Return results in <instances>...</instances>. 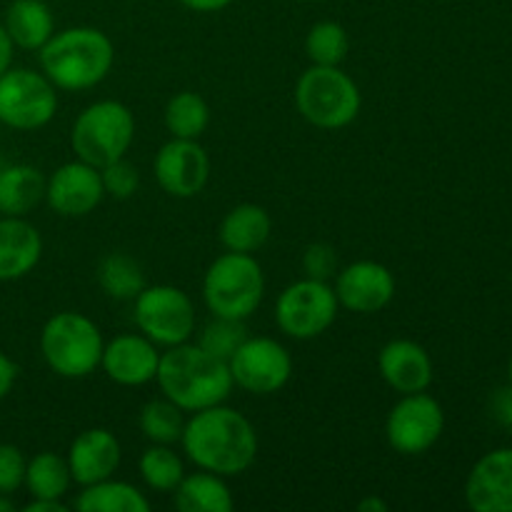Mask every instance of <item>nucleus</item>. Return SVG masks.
Here are the masks:
<instances>
[{"instance_id": "f257e3e1", "label": "nucleus", "mask_w": 512, "mask_h": 512, "mask_svg": "<svg viewBox=\"0 0 512 512\" xmlns=\"http://www.w3.org/2000/svg\"><path fill=\"white\" fill-rule=\"evenodd\" d=\"M180 445L195 468L223 478L243 475L258 458V433L253 423L223 403L190 415Z\"/></svg>"}, {"instance_id": "f03ea898", "label": "nucleus", "mask_w": 512, "mask_h": 512, "mask_svg": "<svg viewBox=\"0 0 512 512\" xmlns=\"http://www.w3.org/2000/svg\"><path fill=\"white\" fill-rule=\"evenodd\" d=\"M155 383L160 385L163 398L178 405L183 413H198L225 403L235 388L228 360L215 358L190 340L160 353Z\"/></svg>"}, {"instance_id": "7ed1b4c3", "label": "nucleus", "mask_w": 512, "mask_h": 512, "mask_svg": "<svg viewBox=\"0 0 512 512\" xmlns=\"http://www.w3.org/2000/svg\"><path fill=\"white\" fill-rule=\"evenodd\" d=\"M40 70L58 90L80 93L103 83L115 63V45L103 30L78 25L55 30L38 50Z\"/></svg>"}, {"instance_id": "20e7f679", "label": "nucleus", "mask_w": 512, "mask_h": 512, "mask_svg": "<svg viewBox=\"0 0 512 512\" xmlns=\"http://www.w3.org/2000/svg\"><path fill=\"white\" fill-rule=\"evenodd\" d=\"M360 105L358 83L340 65H310L295 83V108L313 128H348Z\"/></svg>"}, {"instance_id": "39448f33", "label": "nucleus", "mask_w": 512, "mask_h": 512, "mask_svg": "<svg viewBox=\"0 0 512 512\" xmlns=\"http://www.w3.org/2000/svg\"><path fill=\"white\" fill-rule=\"evenodd\" d=\"M103 333L83 313L63 310L48 318L40 330V353L55 375L68 380L88 378L100 368Z\"/></svg>"}, {"instance_id": "423d86ee", "label": "nucleus", "mask_w": 512, "mask_h": 512, "mask_svg": "<svg viewBox=\"0 0 512 512\" xmlns=\"http://www.w3.org/2000/svg\"><path fill=\"white\" fill-rule=\"evenodd\" d=\"M265 295V273L255 255L223 253L208 265L203 278V300L218 318L248 320Z\"/></svg>"}, {"instance_id": "0eeeda50", "label": "nucleus", "mask_w": 512, "mask_h": 512, "mask_svg": "<svg viewBox=\"0 0 512 512\" xmlns=\"http://www.w3.org/2000/svg\"><path fill=\"white\" fill-rule=\"evenodd\" d=\"M135 140V115L120 100H95L83 108L70 130V148L75 158L103 168L125 158Z\"/></svg>"}, {"instance_id": "6e6552de", "label": "nucleus", "mask_w": 512, "mask_h": 512, "mask_svg": "<svg viewBox=\"0 0 512 512\" xmlns=\"http://www.w3.org/2000/svg\"><path fill=\"white\" fill-rule=\"evenodd\" d=\"M133 320L155 345L173 348L188 343L195 333V305L175 285H145L133 300Z\"/></svg>"}, {"instance_id": "1a4fd4ad", "label": "nucleus", "mask_w": 512, "mask_h": 512, "mask_svg": "<svg viewBox=\"0 0 512 512\" xmlns=\"http://www.w3.org/2000/svg\"><path fill=\"white\" fill-rule=\"evenodd\" d=\"M43 70L8 68L0 75V123L13 130H40L58 113V93Z\"/></svg>"}, {"instance_id": "9d476101", "label": "nucleus", "mask_w": 512, "mask_h": 512, "mask_svg": "<svg viewBox=\"0 0 512 512\" xmlns=\"http://www.w3.org/2000/svg\"><path fill=\"white\" fill-rule=\"evenodd\" d=\"M340 303L333 285L303 278L290 283L275 300V323L288 338L313 340L323 335L338 318Z\"/></svg>"}, {"instance_id": "9b49d317", "label": "nucleus", "mask_w": 512, "mask_h": 512, "mask_svg": "<svg viewBox=\"0 0 512 512\" xmlns=\"http://www.w3.org/2000/svg\"><path fill=\"white\" fill-rule=\"evenodd\" d=\"M445 430L443 405L423 393L403 395L398 403L390 408L385 420V440L390 448L400 455H423L433 448Z\"/></svg>"}, {"instance_id": "f8f14e48", "label": "nucleus", "mask_w": 512, "mask_h": 512, "mask_svg": "<svg viewBox=\"0 0 512 512\" xmlns=\"http://www.w3.org/2000/svg\"><path fill=\"white\" fill-rule=\"evenodd\" d=\"M230 375L235 388L250 395H273L293 378V355L275 338H245L230 355Z\"/></svg>"}, {"instance_id": "ddd939ff", "label": "nucleus", "mask_w": 512, "mask_h": 512, "mask_svg": "<svg viewBox=\"0 0 512 512\" xmlns=\"http://www.w3.org/2000/svg\"><path fill=\"white\" fill-rule=\"evenodd\" d=\"M153 173L160 188L173 198H195L210 180V158L198 140L170 138L155 153Z\"/></svg>"}, {"instance_id": "4468645a", "label": "nucleus", "mask_w": 512, "mask_h": 512, "mask_svg": "<svg viewBox=\"0 0 512 512\" xmlns=\"http://www.w3.org/2000/svg\"><path fill=\"white\" fill-rule=\"evenodd\" d=\"M335 298L350 313L373 315L388 308L395 298V275L375 260H355L335 275Z\"/></svg>"}, {"instance_id": "2eb2a0df", "label": "nucleus", "mask_w": 512, "mask_h": 512, "mask_svg": "<svg viewBox=\"0 0 512 512\" xmlns=\"http://www.w3.org/2000/svg\"><path fill=\"white\" fill-rule=\"evenodd\" d=\"M105 198L100 168L75 158L60 165L45 183V203L63 218H85Z\"/></svg>"}, {"instance_id": "dca6fc26", "label": "nucleus", "mask_w": 512, "mask_h": 512, "mask_svg": "<svg viewBox=\"0 0 512 512\" xmlns=\"http://www.w3.org/2000/svg\"><path fill=\"white\" fill-rule=\"evenodd\" d=\"M158 365V345L145 338L143 333L118 335L103 345V355H100L103 373L123 388H140V385L153 383L158 375Z\"/></svg>"}, {"instance_id": "f3484780", "label": "nucleus", "mask_w": 512, "mask_h": 512, "mask_svg": "<svg viewBox=\"0 0 512 512\" xmlns=\"http://www.w3.org/2000/svg\"><path fill=\"white\" fill-rule=\"evenodd\" d=\"M465 503L475 512H512V448L493 450L473 465Z\"/></svg>"}, {"instance_id": "a211bd4d", "label": "nucleus", "mask_w": 512, "mask_h": 512, "mask_svg": "<svg viewBox=\"0 0 512 512\" xmlns=\"http://www.w3.org/2000/svg\"><path fill=\"white\" fill-rule=\"evenodd\" d=\"M380 378L395 393H423L433 383V358L420 343L408 338H395L385 343L378 353Z\"/></svg>"}, {"instance_id": "6ab92c4d", "label": "nucleus", "mask_w": 512, "mask_h": 512, "mask_svg": "<svg viewBox=\"0 0 512 512\" xmlns=\"http://www.w3.org/2000/svg\"><path fill=\"white\" fill-rule=\"evenodd\" d=\"M65 460H68L73 483L83 488V485L113 478L115 470L120 468V460H123V448H120V440L108 428H90L83 430L70 443Z\"/></svg>"}, {"instance_id": "aec40b11", "label": "nucleus", "mask_w": 512, "mask_h": 512, "mask_svg": "<svg viewBox=\"0 0 512 512\" xmlns=\"http://www.w3.org/2000/svg\"><path fill=\"white\" fill-rule=\"evenodd\" d=\"M43 258L40 230L25 218H0V283L20 280L33 273Z\"/></svg>"}, {"instance_id": "412c9836", "label": "nucleus", "mask_w": 512, "mask_h": 512, "mask_svg": "<svg viewBox=\"0 0 512 512\" xmlns=\"http://www.w3.org/2000/svg\"><path fill=\"white\" fill-rule=\"evenodd\" d=\"M273 233V218L263 205L240 203L220 223V243L230 253H258Z\"/></svg>"}, {"instance_id": "4be33fe9", "label": "nucleus", "mask_w": 512, "mask_h": 512, "mask_svg": "<svg viewBox=\"0 0 512 512\" xmlns=\"http://www.w3.org/2000/svg\"><path fill=\"white\" fill-rule=\"evenodd\" d=\"M45 178L35 165L13 163L0 168V213L25 218L45 200Z\"/></svg>"}, {"instance_id": "5701e85b", "label": "nucleus", "mask_w": 512, "mask_h": 512, "mask_svg": "<svg viewBox=\"0 0 512 512\" xmlns=\"http://www.w3.org/2000/svg\"><path fill=\"white\" fill-rule=\"evenodd\" d=\"M15 48L38 53L55 33L53 10L43 0H13L3 20Z\"/></svg>"}, {"instance_id": "b1692460", "label": "nucleus", "mask_w": 512, "mask_h": 512, "mask_svg": "<svg viewBox=\"0 0 512 512\" xmlns=\"http://www.w3.org/2000/svg\"><path fill=\"white\" fill-rule=\"evenodd\" d=\"M173 495L175 508L180 512H230L235 508L233 493L223 475L208 470L183 475Z\"/></svg>"}, {"instance_id": "393cba45", "label": "nucleus", "mask_w": 512, "mask_h": 512, "mask_svg": "<svg viewBox=\"0 0 512 512\" xmlns=\"http://www.w3.org/2000/svg\"><path fill=\"white\" fill-rule=\"evenodd\" d=\"M75 510L80 512H148L150 500L140 488L125 480L105 478L100 483L83 485L75 498Z\"/></svg>"}, {"instance_id": "a878e982", "label": "nucleus", "mask_w": 512, "mask_h": 512, "mask_svg": "<svg viewBox=\"0 0 512 512\" xmlns=\"http://www.w3.org/2000/svg\"><path fill=\"white\" fill-rule=\"evenodd\" d=\"M23 485L28 488L30 498L63 500L73 485L68 460L58 453H50V450L38 453L25 465Z\"/></svg>"}, {"instance_id": "bb28decb", "label": "nucleus", "mask_w": 512, "mask_h": 512, "mask_svg": "<svg viewBox=\"0 0 512 512\" xmlns=\"http://www.w3.org/2000/svg\"><path fill=\"white\" fill-rule=\"evenodd\" d=\"M165 128L173 138L198 140L210 125V105L193 90H180L165 105Z\"/></svg>"}, {"instance_id": "cd10ccee", "label": "nucleus", "mask_w": 512, "mask_h": 512, "mask_svg": "<svg viewBox=\"0 0 512 512\" xmlns=\"http://www.w3.org/2000/svg\"><path fill=\"white\" fill-rule=\"evenodd\" d=\"M98 285L113 300H135L145 288V273L128 253H108L98 265Z\"/></svg>"}, {"instance_id": "c85d7f7f", "label": "nucleus", "mask_w": 512, "mask_h": 512, "mask_svg": "<svg viewBox=\"0 0 512 512\" xmlns=\"http://www.w3.org/2000/svg\"><path fill=\"white\" fill-rule=\"evenodd\" d=\"M140 478L153 493H173L185 475V465L180 455L170 445L150 443V448L140 455Z\"/></svg>"}, {"instance_id": "c756f323", "label": "nucleus", "mask_w": 512, "mask_h": 512, "mask_svg": "<svg viewBox=\"0 0 512 512\" xmlns=\"http://www.w3.org/2000/svg\"><path fill=\"white\" fill-rule=\"evenodd\" d=\"M138 425L150 443L173 445L180 443V435H183L185 428V415L183 410L175 403H170L168 398L150 400V403H145L143 408H140Z\"/></svg>"}, {"instance_id": "7c9ffc66", "label": "nucleus", "mask_w": 512, "mask_h": 512, "mask_svg": "<svg viewBox=\"0 0 512 512\" xmlns=\"http://www.w3.org/2000/svg\"><path fill=\"white\" fill-rule=\"evenodd\" d=\"M350 53V35L335 20H320L305 35V55L310 65H340Z\"/></svg>"}, {"instance_id": "2f4dec72", "label": "nucleus", "mask_w": 512, "mask_h": 512, "mask_svg": "<svg viewBox=\"0 0 512 512\" xmlns=\"http://www.w3.org/2000/svg\"><path fill=\"white\" fill-rule=\"evenodd\" d=\"M245 338H248L245 320L218 318V315H213V320L200 333L198 345L203 350H208V353H213L215 358L230 360V355L245 343Z\"/></svg>"}, {"instance_id": "473e14b6", "label": "nucleus", "mask_w": 512, "mask_h": 512, "mask_svg": "<svg viewBox=\"0 0 512 512\" xmlns=\"http://www.w3.org/2000/svg\"><path fill=\"white\" fill-rule=\"evenodd\" d=\"M100 178H103V188L105 195L115 200H128L133 198L135 190L140 185V175L138 168L133 163H128L125 158L113 160V163L103 165L100 168Z\"/></svg>"}, {"instance_id": "72a5a7b5", "label": "nucleus", "mask_w": 512, "mask_h": 512, "mask_svg": "<svg viewBox=\"0 0 512 512\" xmlns=\"http://www.w3.org/2000/svg\"><path fill=\"white\" fill-rule=\"evenodd\" d=\"M303 270H305V278L325 280V283H330L340 270L338 253H335L333 245L328 243L308 245L303 253Z\"/></svg>"}, {"instance_id": "f704fd0d", "label": "nucleus", "mask_w": 512, "mask_h": 512, "mask_svg": "<svg viewBox=\"0 0 512 512\" xmlns=\"http://www.w3.org/2000/svg\"><path fill=\"white\" fill-rule=\"evenodd\" d=\"M25 465H28V460L20 453V448L0 443V493L13 495L15 490L23 488Z\"/></svg>"}, {"instance_id": "c9c22d12", "label": "nucleus", "mask_w": 512, "mask_h": 512, "mask_svg": "<svg viewBox=\"0 0 512 512\" xmlns=\"http://www.w3.org/2000/svg\"><path fill=\"white\" fill-rule=\"evenodd\" d=\"M15 380H18V365L8 358V355L0 350V400L8 398V393L13 390Z\"/></svg>"}, {"instance_id": "e433bc0d", "label": "nucleus", "mask_w": 512, "mask_h": 512, "mask_svg": "<svg viewBox=\"0 0 512 512\" xmlns=\"http://www.w3.org/2000/svg\"><path fill=\"white\" fill-rule=\"evenodd\" d=\"M493 410L500 423L512 425V388L498 390V395L493 400Z\"/></svg>"}, {"instance_id": "4c0bfd02", "label": "nucleus", "mask_w": 512, "mask_h": 512, "mask_svg": "<svg viewBox=\"0 0 512 512\" xmlns=\"http://www.w3.org/2000/svg\"><path fill=\"white\" fill-rule=\"evenodd\" d=\"M178 3L195 10V13H218V10L228 8L233 0H178Z\"/></svg>"}, {"instance_id": "58836bf2", "label": "nucleus", "mask_w": 512, "mask_h": 512, "mask_svg": "<svg viewBox=\"0 0 512 512\" xmlns=\"http://www.w3.org/2000/svg\"><path fill=\"white\" fill-rule=\"evenodd\" d=\"M13 50H15L13 40H10L5 25L0 23V75H3L8 68H13Z\"/></svg>"}, {"instance_id": "ea45409f", "label": "nucleus", "mask_w": 512, "mask_h": 512, "mask_svg": "<svg viewBox=\"0 0 512 512\" xmlns=\"http://www.w3.org/2000/svg\"><path fill=\"white\" fill-rule=\"evenodd\" d=\"M25 512H68L70 508L63 503V500H43V498H33L28 505L23 508Z\"/></svg>"}, {"instance_id": "a19ab883", "label": "nucleus", "mask_w": 512, "mask_h": 512, "mask_svg": "<svg viewBox=\"0 0 512 512\" xmlns=\"http://www.w3.org/2000/svg\"><path fill=\"white\" fill-rule=\"evenodd\" d=\"M358 510L360 512H385L388 510V503H385L383 498H375V495H370V498L360 500Z\"/></svg>"}, {"instance_id": "79ce46f5", "label": "nucleus", "mask_w": 512, "mask_h": 512, "mask_svg": "<svg viewBox=\"0 0 512 512\" xmlns=\"http://www.w3.org/2000/svg\"><path fill=\"white\" fill-rule=\"evenodd\" d=\"M10 510H15L13 500H10V495L0 493V512H10Z\"/></svg>"}, {"instance_id": "37998d69", "label": "nucleus", "mask_w": 512, "mask_h": 512, "mask_svg": "<svg viewBox=\"0 0 512 512\" xmlns=\"http://www.w3.org/2000/svg\"><path fill=\"white\" fill-rule=\"evenodd\" d=\"M298 3H320V0H298Z\"/></svg>"}, {"instance_id": "c03bdc74", "label": "nucleus", "mask_w": 512, "mask_h": 512, "mask_svg": "<svg viewBox=\"0 0 512 512\" xmlns=\"http://www.w3.org/2000/svg\"><path fill=\"white\" fill-rule=\"evenodd\" d=\"M508 373H510V383H512V358H510V368H508Z\"/></svg>"}]
</instances>
